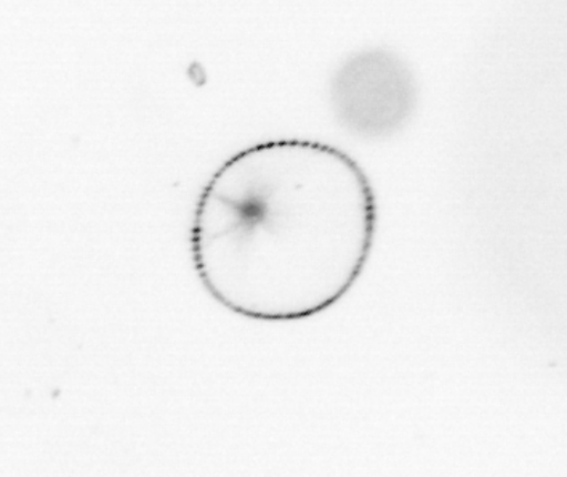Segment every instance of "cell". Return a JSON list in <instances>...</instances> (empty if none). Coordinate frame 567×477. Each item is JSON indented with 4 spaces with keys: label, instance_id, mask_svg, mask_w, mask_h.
<instances>
[{
    "label": "cell",
    "instance_id": "obj_1",
    "mask_svg": "<svg viewBox=\"0 0 567 477\" xmlns=\"http://www.w3.org/2000/svg\"><path fill=\"white\" fill-rule=\"evenodd\" d=\"M377 222L375 192L350 154L267 140L233 154L203 186L189 251L204 290L233 314L307 321L357 285Z\"/></svg>",
    "mask_w": 567,
    "mask_h": 477
},
{
    "label": "cell",
    "instance_id": "obj_2",
    "mask_svg": "<svg viewBox=\"0 0 567 477\" xmlns=\"http://www.w3.org/2000/svg\"><path fill=\"white\" fill-rule=\"evenodd\" d=\"M411 78L401 63L385 53H364L353 62L347 63L337 79V99L342 100V109L353 105L362 99L361 106L353 113L371 111L375 100L379 125L389 128L403 121L411 110Z\"/></svg>",
    "mask_w": 567,
    "mask_h": 477
}]
</instances>
